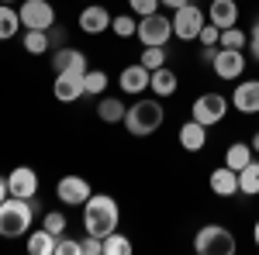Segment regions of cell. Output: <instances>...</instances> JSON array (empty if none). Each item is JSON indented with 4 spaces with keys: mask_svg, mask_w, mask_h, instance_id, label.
<instances>
[{
    "mask_svg": "<svg viewBox=\"0 0 259 255\" xmlns=\"http://www.w3.org/2000/svg\"><path fill=\"white\" fill-rule=\"evenodd\" d=\"M118 221H121V211L114 203V196L90 193V200L83 203V231L87 235L107 238L111 231H118Z\"/></svg>",
    "mask_w": 259,
    "mask_h": 255,
    "instance_id": "obj_1",
    "label": "cell"
},
{
    "mask_svg": "<svg viewBox=\"0 0 259 255\" xmlns=\"http://www.w3.org/2000/svg\"><path fill=\"white\" fill-rule=\"evenodd\" d=\"M35 221V200L7 196L0 203V238H21Z\"/></svg>",
    "mask_w": 259,
    "mask_h": 255,
    "instance_id": "obj_2",
    "label": "cell"
},
{
    "mask_svg": "<svg viewBox=\"0 0 259 255\" xmlns=\"http://www.w3.org/2000/svg\"><path fill=\"white\" fill-rule=\"evenodd\" d=\"M162 118H166V111H162L159 100H135L124 114V128L135 138H145L162 128Z\"/></svg>",
    "mask_w": 259,
    "mask_h": 255,
    "instance_id": "obj_3",
    "label": "cell"
},
{
    "mask_svg": "<svg viewBox=\"0 0 259 255\" xmlns=\"http://www.w3.org/2000/svg\"><path fill=\"white\" fill-rule=\"evenodd\" d=\"M235 248H239L235 235L221 224H204L194 235V252L197 255H232Z\"/></svg>",
    "mask_w": 259,
    "mask_h": 255,
    "instance_id": "obj_4",
    "label": "cell"
},
{
    "mask_svg": "<svg viewBox=\"0 0 259 255\" xmlns=\"http://www.w3.org/2000/svg\"><path fill=\"white\" fill-rule=\"evenodd\" d=\"M135 38L142 45H166V41L173 38V18H166V14H145L139 21V31H135Z\"/></svg>",
    "mask_w": 259,
    "mask_h": 255,
    "instance_id": "obj_5",
    "label": "cell"
},
{
    "mask_svg": "<svg viewBox=\"0 0 259 255\" xmlns=\"http://www.w3.org/2000/svg\"><path fill=\"white\" fill-rule=\"evenodd\" d=\"M225 114H228V100L221 97V93H200V97L194 100V107H190V118L200 121L204 128L225 121Z\"/></svg>",
    "mask_w": 259,
    "mask_h": 255,
    "instance_id": "obj_6",
    "label": "cell"
},
{
    "mask_svg": "<svg viewBox=\"0 0 259 255\" xmlns=\"http://www.w3.org/2000/svg\"><path fill=\"white\" fill-rule=\"evenodd\" d=\"M200 28H204V11L197 4H187V7L173 11V35L180 41H194L200 35Z\"/></svg>",
    "mask_w": 259,
    "mask_h": 255,
    "instance_id": "obj_7",
    "label": "cell"
},
{
    "mask_svg": "<svg viewBox=\"0 0 259 255\" xmlns=\"http://www.w3.org/2000/svg\"><path fill=\"white\" fill-rule=\"evenodd\" d=\"M21 24L24 28H38V31H49L56 24V7L49 0H24L21 4Z\"/></svg>",
    "mask_w": 259,
    "mask_h": 255,
    "instance_id": "obj_8",
    "label": "cell"
},
{
    "mask_svg": "<svg viewBox=\"0 0 259 255\" xmlns=\"http://www.w3.org/2000/svg\"><path fill=\"white\" fill-rule=\"evenodd\" d=\"M90 183L83 176H62L59 183H56V196H59V203H66V207H83L87 200H90Z\"/></svg>",
    "mask_w": 259,
    "mask_h": 255,
    "instance_id": "obj_9",
    "label": "cell"
},
{
    "mask_svg": "<svg viewBox=\"0 0 259 255\" xmlns=\"http://www.w3.org/2000/svg\"><path fill=\"white\" fill-rule=\"evenodd\" d=\"M214 76L218 79H242L245 73V52L242 48H218V56H214Z\"/></svg>",
    "mask_w": 259,
    "mask_h": 255,
    "instance_id": "obj_10",
    "label": "cell"
},
{
    "mask_svg": "<svg viewBox=\"0 0 259 255\" xmlns=\"http://www.w3.org/2000/svg\"><path fill=\"white\" fill-rule=\"evenodd\" d=\"M7 190H11V196L35 200V196H38V173H35L31 166H18V169H11V176H7Z\"/></svg>",
    "mask_w": 259,
    "mask_h": 255,
    "instance_id": "obj_11",
    "label": "cell"
},
{
    "mask_svg": "<svg viewBox=\"0 0 259 255\" xmlns=\"http://www.w3.org/2000/svg\"><path fill=\"white\" fill-rule=\"evenodd\" d=\"M111 11L107 7H100L97 0H90L87 7L80 11V31L83 35H100V31H107L111 28Z\"/></svg>",
    "mask_w": 259,
    "mask_h": 255,
    "instance_id": "obj_12",
    "label": "cell"
},
{
    "mask_svg": "<svg viewBox=\"0 0 259 255\" xmlns=\"http://www.w3.org/2000/svg\"><path fill=\"white\" fill-rule=\"evenodd\" d=\"M232 107L239 114H259V79H242L232 93Z\"/></svg>",
    "mask_w": 259,
    "mask_h": 255,
    "instance_id": "obj_13",
    "label": "cell"
},
{
    "mask_svg": "<svg viewBox=\"0 0 259 255\" xmlns=\"http://www.w3.org/2000/svg\"><path fill=\"white\" fill-rule=\"evenodd\" d=\"M52 93L62 104H76L83 97V73H56V83H52Z\"/></svg>",
    "mask_w": 259,
    "mask_h": 255,
    "instance_id": "obj_14",
    "label": "cell"
},
{
    "mask_svg": "<svg viewBox=\"0 0 259 255\" xmlns=\"http://www.w3.org/2000/svg\"><path fill=\"white\" fill-rule=\"evenodd\" d=\"M149 79H152V73L142 62H135V66H124L121 69L118 86H121V93H145L149 90Z\"/></svg>",
    "mask_w": 259,
    "mask_h": 255,
    "instance_id": "obj_15",
    "label": "cell"
},
{
    "mask_svg": "<svg viewBox=\"0 0 259 255\" xmlns=\"http://www.w3.org/2000/svg\"><path fill=\"white\" fill-rule=\"evenodd\" d=\"M52 69L56 73H87V56H83L80 48L62 45V48L52 52Z\"/></svg>",
    "mask_w": 259,
    "mask_h": 255,
    "instance_id": "obj_16",
    "label": "cell"
},
{
    "mask_svg": "<svg viewBox=\"0 0 259 255\" xmlns=\"http://www.w3.org/2000/svg\"><path fill=\"white\" fill-rule=\"evenodd\" d=\"M207 21L218 24V28H232V24H239V4H235V0H211V7H207Z\"/></svg>",
    "mask_w": 259,
    "mask_h": 255,
    "instance_id": "obj_17",
    "label": "cell"
},
{
    "mask_svg": "<svg viewBox=\"0 0 259 255\" xmlns=\"http://www.w3.org/2000/svg\"><path fill=\"white\" fill-rule=\"evenodd\" d=\"M211 193L214 196H235L239 193V173L228 169V166H218L211 173Z\"/></svg>",
    "mask_w": 259,
    "mask_h": 255,
    "instance_id": "obj_18",
    "label": "cell"
},
{
    "mask_svg": "<svg viewBox=\"0 0 259 255\" xmlns=\"http://www.w3.org/2000/svg\"><path fill=\"white\" fill-rule=\"evenodd\" d=\"M207 145V128L200 124V121H187L183 128H180V148H187V152H200Z\"/></svg>",
    "mask_w": 259,
    "mask_h": 255,
    "instance_id": "obj_19",
    "label": "cell"
},
{
    "mask_svg": "<svg viewBox=\"0 0 259 255\" xmlns=\"http://www.w3.org/2000/svg\"><path fill=\"white\" fill-rule=\"evenodd\" d=\"M180 86L177 73L169 69V66H159V69H152V79H149V90L156 93V97H173Z\"/></svg>",
    "mask_w": 259,
    "mask_h": 255,
    "instance_id": "obj_20",
    "label": "cell"
},
{
    "mask_svg": "<svg viewBox=\"0 0 259 255\" xmlns=\"http://www.w3.org/2000/svg\"><path fill=\"white\" fill-rule=\"evenodd\" d=\"M124 114H128V107H124L121 97H100L97 100V118L104 121V124H121Z\"/></svg>",
    "mask_w": 259,
    "mask_h": 255,
    "instance_id": "obj_21",
    "label": "cell"
},
{
    "mask_svg": "<svg viewBox=\"0 0 259 255\" xmlns=\"http://www.w3.org/2000/svg\"><path fill=\"white\" fill-rule=\"evenodd\" d=\"M252 156H256L252 145H245V141H232V145L225 148V166L239 173V169H245V166L252 162Z\"/></svg>",
    "mask_w": 259,
    "mask_h": 255,
    "instance_id": "obj_22",
    "label": "cell"
},
{
    "mask_svg": "<svg viewBox=\"0 0 259 255\" xmlns=\"http://www.w3.org/2000/svg\"><path fill=\"white\" fill-rule=\"evenodd\" d=\"M28 252L31 255H56V235L45 231V228L31 231V235H28Z\"/></svg>",
    "mask_w": 259,
    "mask_h": 255,
    "instance_id": "obj_23",
    "label": "cell"
},
{
    "mask_svg": "<svg viewBox=\"0 0 259 255\" xmlns=\"http://www.w3.org/2000/svg\"><path fill=\"white\" fill-rule=\"evenodd\" d=\"M18 28H21V14L11 7V4H0V41L14 38Z\"/></svg>",
    "mask_w": 259,
    "mask_h": 255,
    "instance_id": "obj_24",
    "label": "cell"
},
{
    "mask_svg": "<svg viewBox=\"0 0 259 255\" xmlns=\"http://www.w3.org/2000/svg\"><path fill=\"white\" fill-rule=\"evenodd\" d=\"M239 193L259 196V162H256V159H252L245 169H239Z\"/></svg>",
    "mask_w": 259,
    "mask_h": 255,
    "instance_id": "obj_25",
    "label": "cell"
},
{
    "mask_svg": "<svg viewBox=\"0 0 259 255\" xmlns=\"http://www.w3.org/2000/svg\"><path fill=\"white\" fill-rule=\"evenodd\" d=\"M107 73L104 69H87L83 73V97H94V93H104L107 90Z\"/></svg>",
    "mask_w": 259,
    "mask_h": 255,
    "instance_id": "obj_26",
    "label": "cell"
},
{
    "mask_svg": "<svg viewBox=\"0 0 259 255\" xmlns=\"http://www.w3.org/2000/svg\"><path fill=\"white\" fill-rule=\"evenodd\" d=\"M52 45H49V31H38V28H28L24 31V52H31V56H41V52H49Z\"/></svg>",
    "mask_w": 259,
    "mask_h": 255,
    "instance_id": "obj_27",
    "label": "cell"
},
{
    "mask_svg": "<svg viewBox=\"0 0 259 255\" xmlns=\"http://www.w3.org/2000/svg\"><path fill=\"white\" fill-rule=\"evenodd\" d=\"M218 45H221V48H245V45H249V31H242L239 24H232V28H221Z\"/></svg>",
    "mask_w": 259,
    "mask_h": 255,
    "instance_id": "obj_28",
    "label": "cell"
},
{
    "mask_svg": "<svg viewBox=\"0 0 259 255\" xmlns=\"http://www.w3.org/2000/svg\"><path fill=\"white\" fill-rule=\"evenodd\" d=\"M142 66L152 73V69H159V66H166V45H142Z\"/></svg>",
    "mask_w": 259,
    "mask_h": 255,
    "instance_id": "obj_29",
    "label": "cell"
},
{
    "mask_svg": "<svg viewBox=\"0 0 259 255\" xmlns=\"http://www.w3.org/2000/svg\"><path fill=\"white\" fill-rule=\"evenodd\" d=\"M104 255H132V241L121 231H111V235L104 238Z\"/></svg>",
    "mask_w": 259,
    "mask_h": 255,
    "instance_id": "obj_30",
    "label": "cell"
},
{
    "mask_svg": "<svg viewBox=\"0 0 259 255\" xmlns=\"http://www.w3.org/2000/svg\"><path fill=\"white\" fill-rule=\"evenodd\" d=\"M111 31H114L118 38H132V35L139 31V21L132 18V14H118V18L111 21Z\"/></svg>",
    "mask_w": 259,
    "mask_h": 255,
    "instance_id": "obj_31",
    "label": "cell"
},
{
    "mask_svg": "<svg viewBox=\"0 0 259 255\" xmlns=\"http://www.w3.org/2000/svg\"><path fill=\"white\" fill-rule=\"evenodd\" d=\"M41 228H45V231H52L56 238L66 235V214H62V211H49V214L41 217Z\"/></svg>",
    "mask_w": 259,
    "mask_h": 255,
    "instance_id": "obj_32",
    "label": "cell"
},
{
    "mask_svg": "<svg viewBox=\"0 0 259 255\" xmlns=\"http://www.w3.org/2000/svg\"><path fill=\"white\" fill-rule=\"evenodd\" d=\"M56 255H83V248H80V241H76V238L59 235V238H56Z\"/></svg>",
    "mask_w": 259,
    "mask_h": 255,
    "instance_id": "obj_33",
    "label": "cell"
},
{
    "mask_svg": "<svg viewBox=\"0 0 259 255\" xmlns=\"http://www.w3.org/2000/svg\"><path fill=\"white\" fill-rule=\"evenodd\" d=\"M128 7H132L139 18H145V14H156V11H159V0H128Z\"/></svg>",
    "mask_w": 259,
    "mask_h": 255,
    "instance_id": "obj_34",
    "label": "cell"
},
{
    "mask_svg": "<svg viewBox=\"0 0 259 255\" xmlns=\"http://www.w3.org/2000/svg\"><path fill=\"white\" fill-rule=\"evenodd\" d=\"M80 248H83V255H104V238L87 235V238L80 241Z\"/></svg>",
    "mask_w": 259,
    "mask_h": 255,
    "instance_id": "obj_35",
    "label": "cell"
},
{
    "mask_svg": "<svg viewBox=\"0 0 259 255\" xmlns=\"http://www.w3.org/2000/svg\"><path fill=\"white\" fill-rule=\"evenodd\" d=\"M197 38H200V45H218V38H221V28L207 21V24L200 28V35H197Z\"/></svg>",
    "mask_w": 259,
    "mask_h": 255,
    "instance_id": "obj_36",
    "label": "cell"
},
{
    "mask_svg": "<svg viewBox=\"0 0 259 255\" xmlns=\"http://www.w3.org/2000/svg\"><path fill=\"white\" fill-rule=\"evenodd\" d=\"M66 38H69V35H66V28L56 21V24L49 28V45H52V52H56V48H62V45H66Z\"/></svg>",
    "mask_w": 259,
    "mask_h": 255,
    "instance_id": "obj_37",
    "label": "cell"
},
{
    "mask_svg": "<svg viewBox=\"0 0 259 255\" xmlns=\"http://www.w3.org/2000/svg\"><path fill=\"white\" fill-rule=\"evenodd\" d=\"M245 48H249V56L259 62V18H256V24H252V31H249V45H245Z\"/></svg>",
    "mask_w": 259,
    "mask_h": 255,
    "instance_id": "obj_38",
    "label": "cell"
},
{
    "mask_svg": "<svg viewBox=\"0 0 259 255\" xmlns=\"http://www.w3.org/2000/svg\"><path fill=\"white\" fill-rule=\"evenodd\" d=\"M218 48H221V45H204V52H200V62H207V66H211V62H214V56H218Z\"/></svg>",
    "mask_w": 259,
    "mask_h": 255,
    "instance_id": "obj_39",
    "label": "cell"
},
{
    "mask_svg": "<svg viewBox=\"0 0 259 255\" xmlns=\"http://www.w3.org/2000/svg\"><path fill=\"white\" fill-rule=\"evenodd\" d=\"M190 0H159V7H166V11H180V7H187Z\"/></svg>",
    "mask_w": 259,
    "mask_h": 255,
    "instance_id": "obj_40",
    "label": "cell"
},
{
    "mask_svg": "<svg viewBox=\"0 0 259 255\" xmlns=\"http://www.w3.org/2000/svg\"><path fill=\"white\" fill-rule=\"evenodd\" d=\"M11 196V190H7V176H0V203Z\"/></svg>",
    "mask_w": 259,
    "mask_h": 255,
    "instance_id": "obj_41",
    "label": "cell"
},
{
    "mask_svg": "<svg viewBox=\"0 0 259 255\" xmlns=\"http://www.w3.org/2000/svg\"><path fill=\"white\" fill-rule=\"evenodd\" d=\"M249 145H252V152H259V131L252 135V141H249Z\"/></svg>",
    "mask_w": 259,
    "mask_h": 255,
    "instance_id": "obj_42",
    "label": "cell"
},
{
    "mask_svg": "<svg viewBox=\"0 0 259 255\" xmlns=\"http://www.w3.org/2000/svg\"><path fill=\"white\" fill-rule=\"evenodd\" d=\"M252 241L259 245V221H256V228H252Z\"/></svg>",
    "mask_w": 259,
    "mask_h": 255,
    "instance_id": "obj_43",
    "label": "cell"
},
{
    "mask_svg": "<svg viewBox=\"0 0 259 255\" xmlns=\"http://www.w3.org/2000/svg\"><path fill=\"white\" fill-rule=\"evenodd\" d=\"M0 4H14V0H0Z\"/></svg>",
    "mask_w": 259,
    "mask_h": 255,
    "instance_id": "obj_44",
    "label": "cell"
}]
</instances>
